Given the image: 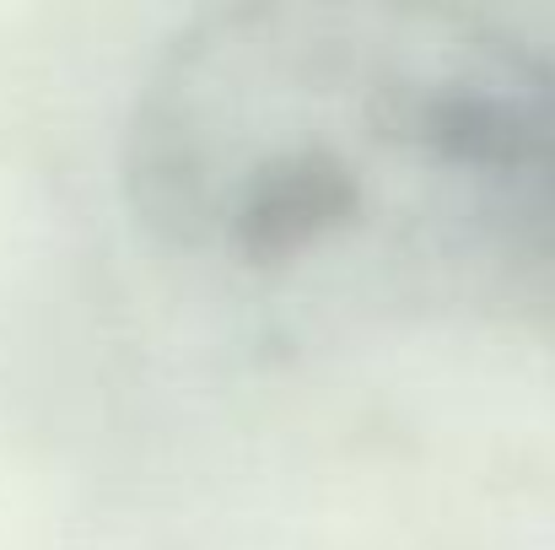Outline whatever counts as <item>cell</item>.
<instances>
[{
    "instance_id": "obj_1",
    "label": "cell",
    "mask_w": 555,
    "mask_h": 550,
    "mask_svg": "<svg viewBox=\"0 0 555 550\" xmlns=\"http://www.w3.org/2000/svg\"><path fill=\"white\" fill-rule=\"evenodd\" d=\"M119 183L270 335L555 324V49L486 11L210 5L135 81Z\"/></svg>"
}]
</instances>
